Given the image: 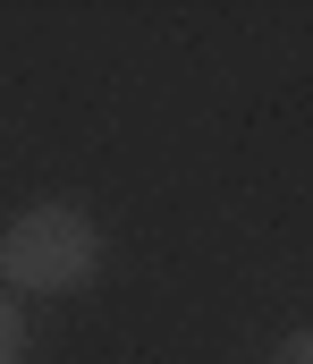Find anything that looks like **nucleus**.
Here are the masks:
<instances>
[{
  "mask_svg": "<svg viewBox=\"0 0 313 364\" xmlns=\"http://www.w3.org/2000/svg\"><path fill=\"white\" fill-rule=\"evenodd\" d=\"M102 272V229L77 203H26L0 229V288L17 296H68Z\"/></svg>",
  "mask_w": 313,
  "mask_h": 364,
  "instance_id": "1",
  "label": "nucleus"
},
{
  "mask_svg": "<svg viewBox=\"0 0 313 364\" xmlns=\"http://www.w3.org/2000/svg\"><path fill=\"white\" fill-rule=\"evenodd\" d=\"M271 364H313V331H288V339H280V356Z\"/></svg>",
  "mask_w": 313,
  "mask_h": 364,
  "instance_id": "3",
  "label": "nucleus"
},
{
  "mask_svg": "<svg viewBox=\"0 0 313 364\" xmlns=\"http://www.w3.org/2000/svg\"><path fill=\"white\" fill-rule=\"evenodd\" d=\"M0 364H26V305H17V288H0Z\"/></svg>",
  "mask_w": 313,
  "mask_h": 364,
  "instance_id": "2",
  "label": "nucleus"
}]
</instances>
